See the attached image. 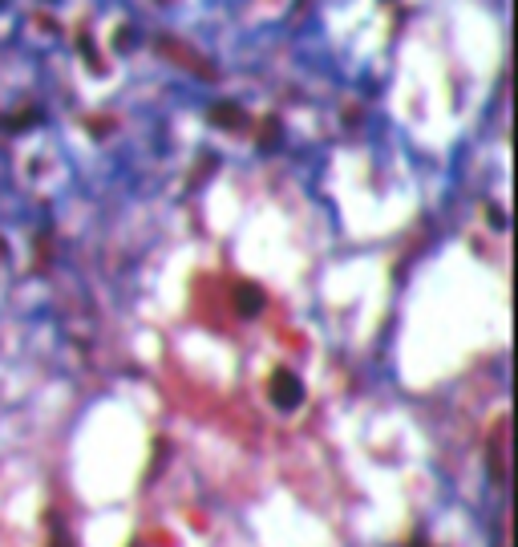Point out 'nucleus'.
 I'll list each match as a JSON object with an SVG mask.
<instances>
[{"instance_id":"obj_1","label":"nucleus","mask_w":518,"mask_h":547,"mask_svg":"<svg viewBox=\"0 0 518 547\" xmlns=\"http://www.w3.org/2000/svg\"><path fill=\"white\" fill-rule=\"evenodd\" d=\"M276 402H280V405L300 402V385H296V377H287V373H276Z\"/></svg>"}]
</instances>
